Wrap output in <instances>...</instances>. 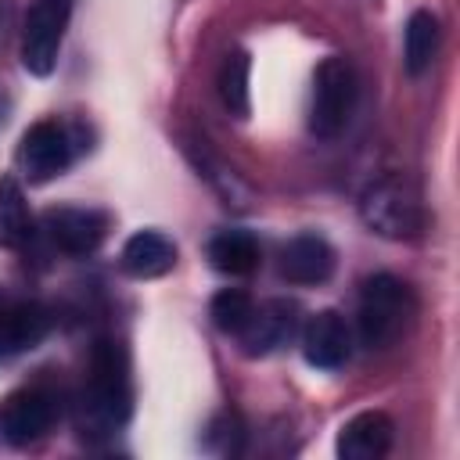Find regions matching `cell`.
Listing matches in <instances>:
<instances>
[{
	"label": "cell",
	"mask_w": 460,
	"mask_h": 460,
	"mask_svg": "<svg viewBox=\"0 0 460 460\" xmlns=\"http://www.w3.org/2000/svg\"><path fill=\"white\" fill-rule=\"evenodd\" d=\"M75 0H32L22 29V65L32 75H50Z\"/></svg>",
	"instance_id": "obj_5"
},
{
	"label": "cell",
	"mask_w": 460,
	"mask_h": 460,
	"mask_svg": "<svg viewBox=\"0 0 460 460\" xmlns=\"http://www.w3.org/2000/svg\"><path fill=\"white\" fill-rule=\"evenodd\" d=\"M29 237V208L14 176L0 180V248H18Z\"/></svg>",
	"instance_id": "obj_18"
},
{
	"label": "cell",
	"mask_w": 460,
	"mask_h": 460,
	"mask_svg": "<svg viewBox=\"0 0 460 460\" xmlns=\"http://www.w3.org/2000/svg\"><path fill=\"white\" fill-rule=\"evenodd\" d=\"M0 119H4V97H0Z\"/></svg>",
	"instance_id": "obj_20"
},
{
	"label": "cell",
	"mask_w": 460,
	"mask_h": 460,
	"mask_svg": "<svg viewBox=\"0 0 460 460\" xmlns=\"http://www.w3.org/2000/svg\"><path fill=\"white\" fill-rule=\"evenodd\" d=\"M392 417L381 410H363L338 431V456L341 460H377L392 446Z\"/></svg>",
	"instance_id": "obj_12"
},
{
	"label": "cell",
	"mask_w": 460,
	"mask_h": 460,
	"mask_svg": "<svg viewBox=\"0 0 460 460\" xmlns=\"http://www.w3.org/2000/svg\"><path fill=\"white\" fill-rule=\"evenodd\" d=\"M248 75H252V58L244 50H234V54L223 58V68H219V97L230 108V115H237V119H244L252 111Z\"/></svg>",
	"instance_id": "obj_17"
},
{
	"label": "cell",
	"mask_w": 460,
	"mask_h": 460,
	"mask_svg": "<svg viewBox=\"0 0 460 460\" xmlns=\"http://www.w3.org/2000/svg\"><path fill=\"white\" fill-rule=\"evenodd\" d=\"M359 219L388 241H410L424 226V212H420L417 194L395 176H385V180H377L363 190Z\"/></svg>",
	"instance_id": "obj_3"
},
{
	"label": "cell",
	"mask_w": 460,
	"mask_h": 460,
	"mask_svg": "<svg viewBox=\"0 0 460 460\" xmlns=\"http://www.w3.org/2000/svg\"><path fill=\"white\" fill-rule=\"evenodd\" d=\"M438 40H442V29H438V18L431 11H413L410 22H406V36H402V65L410 75H424L438 54Z\"/></svg>",
	"instance_id": "obj_15"
},
{
	"label": "cell",
	"mask_w": 460,
	"mask_h": 460,
	"mask_svg": "<svg viewBox=\"0 0 460 460\" xmlns=\"http://www.w3.org/2000/svg\"><path fill=\"white\" fill-rule=\"evenodd\" d=\"M252 309H255V302H252L248 291H241V288H223V291L212 295L208 316H212V323H216L223 334H237V331L248 323Z\"/></svg>",
	"instance_id": "obj_19"
},
{
	"label": "cell",
	"mask_w": 460,
	"mask_h": 460,
	"mask_svg": "<svg viewBox=\"0 0 460 460\" xmlns=\"http://www.w3.org/2000/svg\"><path fill=\"white\" fill-rule=\"evenodd\" d=\"M50 331V316L32 298H14L0 291V356H18L36 349Z\"/></svg>",
	"instance_id": "obj_10"
},
{
	"label": "cell",
	"mask_w": 460,
	"mask_h": 460,
	"mask_svg": "<svg viewBox=\"0 0 460 460\" xmlns=\"http://www.w3.org/2000/svg\"><path fill=\"white\" fill-rule=\"evenodd\" d=\"M334 270V248L320 234H298L280 248V277L291 284H323Z\"/></svg>",
	"instance_id": "obj_13"
},
{
	"label": "cell",
	"mask_w": 460,
	"mask_h": 460,
	"mask_svg": "<svg viewBox=\"0 0 460 460\" xmlns=\"http://www.w3.org/2000/svg\"><path fill=\"white\" fill-rule=\"evenodd\" d=\"M356 104V72L345 58H327L320 61L313 75V104H309V129L323 140L338 137L352 115Z\"/></svg>",
	"instance_id": "obj_4"
},
{
	"label": "cell",
	"mask_w": 460,
	"mask_h": 460,
	"mask_svg": "<svg viewBox=\"0 0 460 460\" xmlns=\"http://www.w3.org/2000/svg\"><path fill=\"white\" fill-rule=\"evenodd\" d=\"M352 352V334L341 313L323 309L316 316H309L305 331H302V356L309 367L316 370H338Z\"/></svg>",
	"instance_id": "obj_11"
},
{
	"label": "cell",
	"mask_w": 460,
	"mask_h": 460,
	"mask_svg": "<svg viewBox=\"0 0 460 460\" xmlns=\"http://www.w3.org/2000/svg\"><path fill=\"white\" fill-rule=\"evenodd\" d=\"M176 266V244L158 230H137L122 244V270L137 280L165 277Z\"/></svg>",
	"instance_id": "obj_14"
},
{
	"label": "cell",
	"mask_w": 460,
	"mask_h": 460,
	"mask_svg": "<svg viewBox=\"0 0 460 460\" xmlns=\"http://www.w3.org/2000/svg\"><path fill=\"white\" fill-rule=\"evenodd\" d=\"M295 327H298V309L291 302H284V298H270V302L252 309V316L237 331V338H241L244 356H270L280 345H288Z\"/></svg>",
	"instance_id": "obj_9"
},
{
	"label": "cell",
	"mask_w": 460,
	"mask_h": 460,
	"mask_svg": "<svg viewBox=\"0 0 460 460\" xmlns=\"http://www.w3.org/2000/svg\"><path fill=\"white\" fill-rule=\"evenodd\" d=\"M54 424V399L40 388H18L0 402V438L11 446H29L43 438Z\"/></svg>",
	"instance_id": "obj_7"
},
{
	"label": "cell",
	"mask_w": 460,
	"mask_h": 460,
	"mask_svg": "<svg viewBox=\"0 0 460 460\" xmlns=\"http://www.w3.org/2000/svg\"><path fill=\"white\" fill-rule=\"evenodd\" d=\"M208 262L219 273L244 277L259 266V241L248 230H223L208 241Z\"/></svg>",
	"instance_id": "obj_16"
},
{
	"label": "cell",
	"mask_w": 460,
	"mask_h": 460,
	"mask_svg": "<svg viewBox=\"0 0 460 460\" xmlns=\"http://www.w3.org/2000/svg\"><path fill=\"white\" fill-rule=\"evenodd\" d=\"M133 388H129V356L122 341L97 338L90 352V374L83 392V417L97 431H115L129 420Z\"/></svg>",
	"instance_id": "obj_1"
},
{
	"label": "cell",
	"mask_w": 460,
	"mask_h": 460,
	"mask_svg": "<svg viewBox=\"0 0 460 460\" xmlns=\"http://www.w3.org/2000/svg\"><path fill=\"white\" fill-rule=\"evenodd\" d=\"M43 226H47V237L61 252H68V255H90L104 241V234H108V216L97 212V208L58 205V208H47Z\"/></svg>",
	"instance_id": "obj_8"
},
{
	"label": "cell",
	"mask_w": 460,
	"mask_h": 460,
	"mask_svg": "<svg viewBox=\"0 0 460 460\" xmlns=\"http://www.w3.org/2000/svg\"><path fill=\"white\" fill-rule=\"evenodd\" d=\"M413 316V295L410 288L392 273H374L359 291V341L367 349H388Z\"/></svg>",
	"instance_id": "obj_2"
},
{
	"label": "cell",
	"mask_w": 460,
	"mask_h": 460,
	"mask_svg": "<svg viewBox=\"0 0 460 460\" xmlns=\"http://www.w3.org/2000/svg\"><path fill=\"white\" fill-rule=\"evenodd\" d=\"M72 162V140L68 129L61 122H36L25 129L22 144H18V169L29 183H47L54 176H61Z\"/></svg>",
	"instance_id": "obj_6"
}]
</instances>
